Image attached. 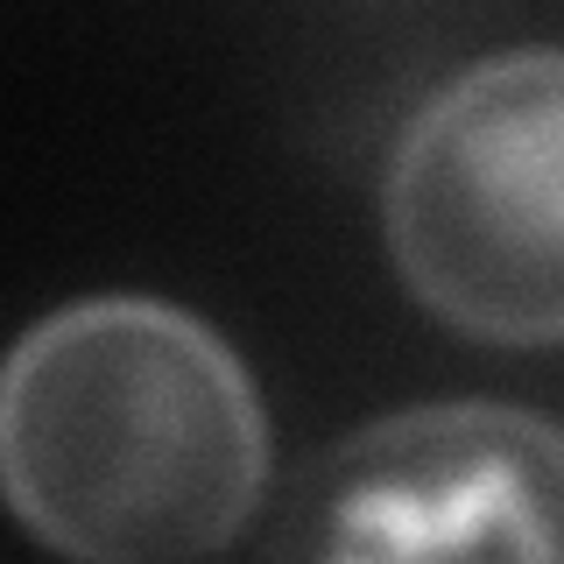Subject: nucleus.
<instances>
[{"label":"nucleus","instance_id":"1","mask_svg":"<svg viewBox=\"0 0 564 564\" xmlns=\"http://www.w3.org/2000/svg\"><path fill=\"white\" fill-rule=\"evenodd\" d=\"M0 480L35 543L85 564L226 551L269 487V423L234 346L155 296H93L0 381Z\"/></svg>","mask_w":564,"mask_h":564},{"label":"nucleus","instance_id":"2","mask_svg":"<svg viewBox=\"0 0 564 564\" xmlns=\"http://www.w3.org/2000/svg\"><path fill=\"white\" fill-rule=\"evenodd\" d=\"M410 296L487 346H564V50H501L410 113L381 184Z\"/></svg>","mask_w":564,"mask_h":564},{"label":"nucleus","instance_id":"3","mask_svg":"<svg viewBox=\"0 0 564 564\" xmlns=\"http://www.w3.org/2000/svg\"><path fill=\"white\" fill-rule=\"evenodd\" d=\"M269 557H564V431L508 402H431L311 458Z\"/></svg>","mask_w":564,"mask_h":564}]
</instances>
